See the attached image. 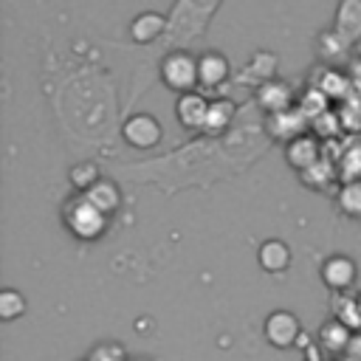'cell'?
Wrapping results in <instances>:
<instances>
[{
    "label": "cell",
    "instance_id": "cell-1",
    "mask_svg": "<svg viewBox=\"0 0 361 361\" xmlns=\"http://www.w3.org/2000/svg\"><path fill=\"white\" fill-rule=\"evenodd\" d=\"M107 214L104 212H99L90 200H87V195H82V192H76V195H71L65 203H62V223H65V228L76 237V240H82V243H93V240H99L104 231H107Z\"/></svg>",
    "mask_w": 361,
    "mask_h": 361
},
{
    "label": "cell",
    "instance_id": "cell-2",
    "mask_svg": "<svg viewBox=\"0 0 361 361\" xmlns=\"http://www.w3.org/2000/svg\"><path fill=\"white\" fill-rule=\"evenodd\" d=\"M161 82L172 90V93H189L195 87H200L197 79V56H192L189 51H172L161 59Z\"/></svg>",
    "mask_w": 361,
    "mask_h": 361
},
{
    "label": "cell",
    "instance_id": "cell-3",
    "mask_svg": "<svg viewBox=\"0 0 361 361\" xmlns=\"http://www.w3.org/2000/svg\"><path fill=\"white\" fill-rule=\"evenodd\" d=\"M121 138L133 149H155L164 138V127L152 113H135L121 124Z\"/></svg>",
    "mask_w": 361,
    "mask_h": 361
},
{
    "label": "cell",
    "instance_id": "cell-4",
    "mask_svg": "<svg viewBox=\"0 0 361 361\" xmlns=\"http://www.w3.org/2000/svg\"><path fill=\"white\" fill-rule=\"evenodd\" d=\"M319 276H322V282H324L327 290H333V293H347V290L355 285V279H358V265H355V259L347 257V254H330V257L322 262Z\"/></svg>",
    "mask_w": 361,
    "mask_h": 361
},
{
    "label": "cell",
    "instance_id": "cell-5",
    "mask_svg": "<svg viewBox=\"0 0 361 361\" xmlns=\"http://www.w3.org/2000/svg\"><path fill=\"white\" fill-rule=\"evenodd\" d=\"M262 333H265L271 347L288 350V347H296V341L302 336V324L290 310H271L265 324H262Z\"/></svg>",
    "mask_w": 361,
    "mask_h": 361
},
{
    "label": "cell",
    "instance_id": "cell-6",
    "mask_svg": "<svg viewBox=\"0 0 361 361\" xmlns=\"http://www.w3.org/2000/svg\"><path fill=\"white\" fill-rule=\"evenodd\" d=\"M209 99L197 90H189V93H180L178 102H175V118L183 130L189 133H197V130H206V116H209Z\"/></svg>",
    "mask_w": 361,
    "mask_h": 361
},
{
    "label": "cell",
    "instance_id": "cell-7",
    "mask_svg": "<svg viewBox=\"0 0 361 361\" xmlns=\"http://www.w3.org/2000/svg\"><path fill=\"white\" fill-rule=\"evenodd\" d=\"M322 158H324V155H322V144H319L316 135L302 133V135H296L293 141L285 144V161H288V166L296 169V172L310 169V166L319 164Z\"/></svg>",
    "mask_w": 361,
    "mask_h": 361
},
{
    "label": "cell",
    "instance_id": "cell-8",
    "mask_svg": "<svg viewBox=\"0 0 361 361\" xmlns=\"http://www.w3.org/2000/svg\"><path fill=\"white\" fill-rule=\"evenodd\" d=\"M231 73V65H228V56L220 54V51H206L197 56V79H200V87H220Z\"/></svg>",
    "mask_w": 361,
    "mask_h": 361
},
{
    "label": "cell",
    "instance_id": "cell-9",
    "mask_svg": "<svg viewBox=\"0 0 361 361\" xmlns=\"http://www.w3.org/2000/svg\"><path fill=\"white\" fill-rule=\"evenodd\" d=\"M257 262H259V268L268 271V274H282V271H288L290 262H293L290 245H288L285 240H279V237H271V240H265V243L257 248Z\"/></svg>",
    "mask_w": 361,
    "mask_h": 361
},
{
    "label": "cell",
    "instance_id": "cell-10",
    "mask_svg": "<svg viewBox=\"0 0 361 361\" xmlns=\"http://www.w3.org/2000/svg\"><path fill=\"white\" fill-rule=\"evenodd\" d=\"M257 104L265 110V113H282V110H288L290 104H293V90H290V85L288 82H282V79H268V82H262L259 85V90H257Z\"/></svg>",
    "mask_w": 361,
    "mask_h": 361
},
{
    "label": "cell",
    "instance_id": "cell-11",
    "mask_svg": "<svg viewBox=\"0 0 361 361\" xmlns=\"http://www.w3.org/2000/svg\"><path fill=\"white\" fill-rule=\"evenodd\" d=\"M305 127H307V113L302 110V107H288V110H282V113H274L271 118H268V130H271V135H276V138H282L285 144L288 141H293L296 135H302L305 133Z\"/></svg>",
    "mask_w": 361,
    "mask_h": 361
},
{
    "label": "cell",
    "instance_id": "cell-12",
    "mask_svg": "<svg viewBox=\"0 0 361 361\" xmlns=\"http://www.w3.org/2000/svg\"><path fill=\"white\" fill-rule=\"evenodd\" d=\"M164 28H166V17L158 14V11H141V14H135V17L130 20V37H133V42H138V45L155 42V39L164 34Z\"/></svg>",
    "mask_w": 361,
    "mask_h": 361
},
{
    "label": "cell",
    "instance_id": "cell-13",
    "mask_svg": "<svg viewBox=\"0 0 361 361\" xmlns=\"http://www.w3.org/2000/svg\"><path fill=\"white\" fill-rule=\"evenodd\" d=\"M85 195H87V200H90L99 212H104L107 217H113V214L118 212V206H121V189H118L113 180H107V178H99Z\"/></svg>",
    "mask_w": 361,
    "mask_h": 361
},
{
    "label": "cell",
    "instance_id": "cell-14",
    "mask_svg": "<svg viewBox=\"0 0 361 361\" xmlns=\"http://www.w3.org/2000/svg\"><path fill=\"white\" fill-rule=\"evenodd\" d=\"M353 333H355V330H350V327L341 324L338 319H330V322H324L322 330H319V347L327 350L330 355H344Z\"/></svg>",
    "mask_w": 361,
    "mask_h": 361
},
{
    "label": "cell",
    "instance_id": "cell-15",
    "mask_svg": "<svg viewBox=\"0 0 361 361\" xmlns=\"http://www.w3.org/2000/svg\"><path fill=\"white\" fill-rule=\"evenodd\" d=\"M330 310H333V319H338V322L347 324L350 330H361V307H358V296H350V293H333V299H330Z\"/></svg>",
    "mask_w": 361,
    "mask_h": 361
},
{
    "label": "cell",
    "instance_id": "cell-16",
    "mask_svg": "<svg viewBox=\"0 0 361 361\" xmlns=\"http://www.w3.org/2000/svg\"><path fill=\"white\" fill-rule=\"evenodd\" d=\"M336 206L344 217L350 220H361V178L358 180H344L338 186V195H336Z\"/></svg>",
    "mask_w": 361,
    "mask_h": 361
},
{
    "label": "cell",
    "instance_id": "cell-17",
    "mask_svg": "<svg viewBox=\"0 0 361 361\" xmlns=\"http://www.w3.org/2000/svg\"><path fill=\"white\" fill-rule=\"evenodd\" d=\"M234 113H237V104H234L231 99H223V96H220V99H212L209 116H206V133H212V135L223 133V130L231 124Z\"/></svg>",
    "mask_w": 361,
    "mask_h": 361
},
{
    "label": "cell",
    "instance_id": "cell-18",
    "mask_svg": "<svg viewBox=\"0 0 361 361\" xmlns=\"http://www.w3.org/2000/svg\"><path fill=\"white\" fill-rule=\"evenodd\" d=\"M338 175L344 180H358L361 178V138H353L344 147V152L338 158Z\"/></svg>",
    "mask_w": 361,
    "mask_h": 361
},
{
    "label": "cell",
    "instance_id": "cell-19",
    "mask_svg": "<svg viewBox=\"0 0 361 361\" xmlns=\"http://www.w3.org/2000/svg\"><path fill=\"white\" fill-rule=\"evenodd\" d=\"M99 178H102V175H99V166H96L93 161H79V164H73V166L68 169L71 186H73L76 192H82V195H85Z\"/></svg>",
    "mask_w": 361,
    "mask_h": 361
},
{
    "label": "cell",
    "instance_id": "cell-20",
    "mask_svg": "<svg viewBox=\"0 0 361 361\" xmlns=\"http://www.w3.org/2000/svg\"><path fill=\"white\" fill-rule=\"evenodd\" d=\"M336 172H338V166H333L327 158H322V161L313 164L310 169L299 172V178H302V183L310 186V189H324L330 180H336Z\"/></svg>",
    "mask_w": 361,
    "mask_h": 361
},
{
    "label": "cell",
    "instance_id": "cell-21",
    "mask_svg": "<svg viewBox=\"0 0 361 361\" xmlns=\"http://www.w3.org/2000/svg\"><path fill=\"white\" fill-rule=\"evenodd\" d=\"M25 310H28V302H25V296L20 290H14V288H3L0 290V319L3 322H14Z\"/></svg>",
    "mask_w": 361,
    "mask_h": 361
},
{
    "label": "cell",
    "instance_id": "cell-22",
    "mask_svg": "<svg viewBox=\"0 0 361 361\" xmlns=\"http://www.w3.org/2000/svg\"><path fill=\"white\" fill-rule=\"evenodd\" d=\"M85 361H127V350L118 341H99Z\"/></svg>",
    "mask_w": 361,
    "mask_h": 361
},
{
    "label": "cell",
    "instance_id": "cell-23",
    "mask_svg": "<svg viewBox=\"0 0 361 361\" xmlns=\"http://www.w3.org/2000/svg\"><path fill=\"white\" fill-rule=\"evenodd\" d=\"M347 358H353V361H361V330H355L353 336H350V344H347V353H344Z\"/></svg>",
    "mask_w": 361,
    "mask_h": 361
},
{
    "label": "cell",
    "instance_id": "cell-24",
    "mask_svg": "<svg viewBox=\"0 0 361 361\" xmlns=\"http://www.w3.org/2000/svg\"><path fill=\"white\" fill-rule=\"evenodd\" d=\"M355 296H358V307H361V290H358V293H355Z\"/></svg>",
    "mask_w": 361,
    "mask_h": 361
},
{
    "label": "cell",
    "instance_id": "cell-25",
    "mask_svg": "<svg viewBox=\"0 0 361 361\" xmlns=\"http://www.w3.org/2000/svg\"><path fill=\"white\" fill-rule=\"evenodd\" d=\"M327 361H344V358H327Z\"/></svg>",
    "mask_w": 361,
    "mask_h": 361
},
{
    "label": "cell",
    "instance_id": "cell-26",
    "mask_svg": "<svg viewBox=\"0 0 361 361\" xmlns=\"http://www.w3.org/2000/svg\"><path fill=\"white\" fill-rule=\"evenodd\" d=\"M344 361H353V358H347V355H344Z\"/></svg>",
    "mask_w": 361,
    "mask_h": 361
}]
</instances>
